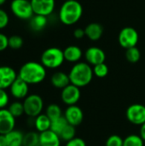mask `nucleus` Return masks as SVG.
<instances>
[{
    "label": "nucleus",
    "mask_w": 145,
    "mask_h": 146,
    "mask_svg": "<svg viewBox=\"0 0 145 146\" xmlns=\"http://www.w3.org/2000/svg\"><path fill=\"white\" fill-rule=\"evenodd\" d=\"M18 76L28 85H37L44 80L46 68L41 62H27L21 67Z\"/></svg>",
    "instance_id": "obj_1"
},
{
    "label": "nucleus",
    "mask_w": 145,
    "mask_h": 146,
    "mask_svg": "<svg viewBox=\"0 0 145 146\" xmlns=\"http://www.w3.org/2000/svg\"><path fill=\"white\" fill-rule=\"evenodd\" d=\"M70 83L81 88L88 86L94 76L93 68L87 62H76L69 71Z\"/></svg>",
    "instance_id": "obj_2"
},
{
    "label": "nucleus",
    "mask_w": 145,
    "mask_h": 146,
    "mask_svg": "<svg viewBox=\"0 0 145 146\" xmlns=\"http://www.w3.org/2000/svg\"><path fill=\"white\" fill-rule=\"evenodd\" d=\"M83 15V7L77 0H66L60 8L59 20L67 26L77 23Z\"/></svg>",
    "instance_id": "obj_3"
},
{
    "label": "nucleus",
    "mask_w": 145,
    "mask_h": 146,
    "mask_svg": "<svg viewBox=\"0 0 145 146\" xmlns=\"http://www.w3.org/2000/svg\"><path fill=\"white\" fill-rule=\"evenodd\" d=\"M40 61L46 68H57L61 67L65 61L63 50L58 47L48 48L42 53Z\"/></svg>",
    "instance_id": "obj_4"
},
{
    "label": "nucleus",
    "mask_w": 145,
    "mask_h": 146,
    "mask_svg": "<svg viewBox=\"0 0 145 146\" xmlns=\"http://www.w3.org/2000/svg\"><path fill=\"white\" fill-rule=\"evenodd\" d=\"M23 103L25 115L30 118H35L38 115L42 114L44 110V100L38 94L28 95Z\"/></svg>",
    "instance_id": "obj_5"
},
{
    "label": "nucleus",
    "mask_w": 145,
    "mask_h": 146,
    "mask_svg": "<svg viewBox=\"0 0 145 146\" xmlns=\"http://www.w3.org/2000/svg\"><path fill=\"white\" fill-rule=\"evenodd\" d=\"M10 9L13 15L21 20H30L34 15L30 0H12Z\"/></svg>",
    "instance_id": "obj_6"
},
{
    "label": "nucleus",
    "mask_w": 145,
    "mask_h": 146,
    "mask_svg": "<svg viewBox=\"0 0 145 146\" xmlns=\"http://www.w3.org/2000/svg\"><path fill=\"white\" fill-rule=\"evenodd\" d=\"M139 39L138 31L131 27H126L119 33L118 40L121 46L124 49H129L137 45Z\"/></svg>",
    "instance_id": "obj_7"
},
{
    "label": "nucleus",
    "mask_w": 145,
    "mask_h": 146,
    "mask_svg": "<svg viewBox=\"0 0 145 146\" xmlns=\"http://www.w3.org/2000/svg\"><path fill=\"white\" fill-rule=\"evenodd\" d=\"M126 116L130 123L141 126L145 122V106L140 104L130 105L126 111Z\"/></svg>",
    "instance_id": "obj_8"
},
{
    "label": "nucleus",
    "mask_w": 145,
    "mask_h": 146,
    "mask_svg": "<svg viewBox=\"0 0 145 146\" xmlns=\"http://www.w3.org/2000/svg\"><path fill=\"white\" fill-rule=\"evenodd\" d=\"M80 88L73 84H69L65 88H63L61 93L62 103L68 106L77 104V103L80 99Z\"/></svg>",
    "instance_id": "obj_9"
},
{
    "label": "nucleus",
    "mask_w": 145,
    "mask_h": 146,
    "mask_svg": "<svg viewBox=\"0 0 145 146\" xmlns=\"http://www.w3.org/2000/svg\"><path fill=\"white\" fill-rule=\"evenodd\" d=\"M63 116L68 122V124L78 127L84 120V112L80 107L77 104L68 106L63 113Z\"/></svg>",
    "instance_id": "obj_10"
},
{
    "label": "nucleus",
    "mask_w": 145,
    "mask_h": 146,
    "mask_svg": "<svg viewBox=\"0 0 145 146\" xmlns=\"http://www.w3.org/2000/svg\"><path fill=\"white\" fill-rule=\"evenodd\" d=\"M15 117L6 108L0 109V134L5 135L15 129Z\"/></svg>",
    "instance_id": "obj_11"
},
{
    "label": "nucleus",
    "mask_w": 145,
    "mask_h": 146,
    "mask_svg": "<svg viewBox=\"0 0 145 146\" xmlns=\"http://www.w3.org/2000/svg\"><path fill=\"white\" fill-rule=\"evenodd\" d=\"M35 15L48 16L53 13L56 7V0H30Z\"/></svg>",
    "instance_id": "obj_12"
},
{
    "label": "nucleus",
    "mask_w": 145,
    "mask_h": 146,
    "mask_svg": "<svg viewBox=\"0 0 145 146\" xmlns=\"http://www.w3.org/2000/svg\"><path fill=\"white\" fill-rule=\"evenodd\" d=\"M9 92L13 98L16 99H25L28 96L29 85L18 76L10 86Z\"/></svg>",
    "instance_id": "obj_13"
},
{
    "label": "nucleus",
    "mask_w": 145,
    "mask_h": 146,
    "mask_svg": "<svg viewBox=\"0 0 145 146\" xmlns=\"http://www.w3.org/2000/svg\"><path fill=\"white\" fill-rule=\"evenodd\" d=\"M18 77L15 70L9 66L0 67V88L6 90L9 88L13 82Z\"/></svg>",
    "instance_id": "obj_14"
},
{
    "label": "nucleus",
    "mask_w": 145,
    "mask_h": 146,
    "mask_svg": "<svg viewBox=\"0 0 145 146\" xmlns=\"http://www.w3.org/2000/svg\"><path fill=\"white\" fill-rule=\"evenodd\" d=\"M85 58L87 63L95 66L99 63L104 62L106 59V55L103 50H102L101 48L97 46H92L85 50Z\"/></svg>",
    "instance_id": "obj_15"
},
{
    "label": "nucleus",
    "mask_w": 145,
    "mask_h": 146,
    "mask_svg": "<svg viewBox=\"0 0 145 146\" xmlns=\"http://www.w3.org/2000/svg\"><path fill=\"white\" fill-rule=\"evenodd\" d=\"M61 143L60 136L50 129L39 133L40 146H61Z\"/></svg>",
    "instance_id": "obj_16"
},
{
    "label": "nucleus",
    "mask_w": 145,
    "mask_h": 146,
    "mask_svg": "<svg viewBox=\"0 0 145 146\" xmlns=\"http://www.w3.org/2000/svg\"><path fill=\"white\" fill-rule=\"evenodd\" d=\"M50 82L54 87L62 90L65 88L67 86H68L69 84H71L68 74H66L62 71L54 73L50 78Z\"/></svg>",
    "instance_id": "obj_17"
},
{
    "label": "nucleus",
    "mask_w": 145,
    "mask_h": 146,
    "mask_svg": "<svg viewBox=\"0 0 145 146\" xmlns=\"http://www.w3.org/2000/svg\"><path fill=\"white\" fill-rule=\"evenodd\" d=\"M85 36L93 41L98 40L103 33V27L97 22H92L87 25L85 28Z\"/></svg>",
    "instance_id": "obj_18"
},
{
    "label": "nucleus",
    "mask_w": 145,
    "mask_h": 146,
    "mask_svg": "<svg viewBox=\"0 0 145 146\" xmlns=\"http://www.w3.org/2000/svg\"><path fill=\"white\" fill-rule=\"evenodd\" d=\"M63 53L65 61L74 63L79 62L83 56L82 50L77 45H69L66 47L63 50Z\"/></svg>",
    "instance_id": "obj_19"
},
{
    "label": "nucleus",
    "mask_w": 145,
    "mask_h": 146,
    "mask_svg": "<svg viewBox=\"0 0 145 146\" xmlns=\"http://www.w3.org/2000/svg\"><path fill=\"white\" fill-rule=\"evenodd\" d=\"M33 125L35 127V129L38 133H43L47 130L50 129L51 127V120L47 116V115L40 114L35 118H33Z\"/></svg>",
    "instance_id": "obj_20"
},
{
    "label": "nucleus",
    "mask_w": 145,
    "mask_h": 146,
    "mask_svg": "<svg viewBox=\"0 0 145 146\" xmlns=\"http://www.w3.org/2000/svg\"><path fill=\"white\" fill-rule=\"evenodd\" d=\"M8 146H22L24 133L20 130H12L4 135Z\"/></svg>",
    "instance_id": "obj_21"
},
{
    "label": "nucleus",
    "mask_w": 145,
    "mask_h": 146,
    "mask_svg": "<svg viewBox=\"0 0 145 146\" xmlns=\"http://www.w3.org/2000/svg\"><path fill=\"white\" fill-rule=\"evenodd\" d=\"M48 21L47 16L41 15H35L29 20V25L32 30L35 32L42 31L47 26Z\"/></svg>",
    "instance_id": "obj_22"
},
{
    "label": "nucleus",
    "mask_w": 145,
    "mask_h": 146,
    "mask_svg": "<svg viewBox=\"0 0 145 146\" xmlns=\"http://www.w3.org/2000/svg\"><path fill=\"white\" fill-rule=\"evenodd\" d=\"M22 146H40L39 133L37 131H30L25 133Z\"/></svg>",
    "instance_id": "obj_23"
},
{
    "label": "nucleus",
    "mask_w": 145,
    "mask_h": 146,
    "mask_svg": "<svg viewBox=\"0 0 145 146\" xmlns=\"http://www.w3.org/2000/svg\"><path fill=\"white\" fill-rule=\"evenodd\" d=\"M45 114L51 121L56 120L63 115L62 108L56 104H50V105H48L45 110Z\"/></svg>",
    "instance_id": "obj_24"
},
{
    "label": "nucleus",
    "mask_w": 145,
    "mask_h": 146,
    "mask_svg": "<svg viewBox=\"0 0 145 146\" xmlns=\"http://www.w3.org/2000/svg\"><path fill=\"white\" fill-rule=\"evenodd\" d=\"M68 125V122L67 121V120L65 119V117L62 115L56 120L51 121V127H50V130H52L53 132H55L56 133H57L59 136L62 133V132L64 130V128Z\"/></svg>",
    "instance_id": "obj_25"
},
{
    "label": "nucleus",
    "mask_w": 145,
    "mask_h": 146,
    "mask_svg": "<svg viewBox=\"0 0 145 146\" xmlns=\"http://www.w3.org/2000/svg\"><path fill=\"white\" fill-rule=\"evenodd\" d=\"M144 141L138 134H130L124 139L123 146H144Z\"/></svg>",
    "instance_id": "obj_26"
},
{
    "label": "nucleus",
    "mask_w": 145,
    "mask_h": 146,
    "mask_svg": "<svg viewBox=\"0 0 145 146\" xmlns=\"http://www.w3.org/2000/svg\"><path fill=\"white\" fill-rule=\"evenodd\" d=\"M7 109L9 110V112H10L15 118L20 117V116H21L22 115L25 114L23 103L19 102V101H15V102H13V103L9 104Z\"/></svg>",
    "instance_id": "obj_27"
},
{
    "label": "nucleus",
    "mask_w": 145,
    "mask_h": 146,
    "mask_svg": "<svg viewBox=\"0 0 145 146\" xmlns=\"http://www.w3.org/2000/svg\"><path fill=\"white\" fill-rule=\"evenodd\" d=\"M76 137V127L68 124L60 134L62 141L68 142Z\"/></svg>",
    "instance_id": "obj_28"
},
{
    "label": "nucleus",
    "mask_w": 145,
    "mask_h": 146,
    "mask_svg": "<svg viewBox=\"0 0 145 146\" xmlns=\"http://www.w3.org/2000/svg\"><path fill=\"white\" fill-rule=\"evenodd\" d=\"M141 53L140 50L136 47H132L129 49H126V60L131 63H136L140 60Z\"/></svg>",
    "instance_id": "obj_29"
},
{
    "label": "nucleus",
    "mask_w": 145,
    "mask_h": 146,
    "mask_svg": "<svg viewBox=\"0 0 145 146\" xmlns=\"http://www.w3.org/2000/svg\"><path fill=\"white\" fill-rule=\"evenodd\" d=\"M93 74L97 78H104L109 74V67L105 62L93 66Z\"/></svg>",
    "instance_id": "obj_30"
},
{
    "label": "nucleus",
    "mask_w": 145,
    "mask_h": 146,
    "mask_svg": "<svg viewBox=\"0 0 145 146\" xmlns=\"http://www.w3.org/2000/svg\"><path fill=\"white\" fill-rule=\"evenodd\" d=\"M23 46V38L19 35H12L9 38V47L13 50H19Z\"/></svg>",
    "instance_id": "obj_31"
},
{
    "label": "nucleus",
    "mask_w": 145,
    "mask_h": 146,
    "mask_svg": "<svg viewBox=\"0 0 145 146\" xmlns=\"http://www.w3.org/2000/svg\"><path fill=\"white\" fill-rule=\"evenodd\" d=\"M124 139L117 134L110 135L105 143V146H123Z\"/></svg>",
    "instance_id": "obj_32"
},
{
    "label": "nucleus",
    "mask_w": 145,
    "mask_h": 146,
    "mask_svg": "<svg viewBox=\"0 0 145 146\" xmlns=\"http://www.w3.org/2000/svg\"><path fill=\"white\" fill-rule=\"evenodd\" d=\"M9 97L7 92L4 89L0 88V109H4L6 106H9Z\"/></svg>",
    "instance_id": "obj_33"
},
{
    "label": "nucleus",
    "mask_w": 145,
    "mask_h": 146,
    "mask_svg": "<svg viewBox=\"0 0 145 146\" xmlns=\"http://www.w3.org/2000/svg\"><path fill=\"white\" fill-rule=\"evenodd\" d=\"M9 21V17L7 12L2 9H0V29L5 28Z\"/></svg>",
    "instance_id": "obj_34"
},
{
    "label": "nucleus",
    "mask_w": 145,
    "mask_h": 146,
    "mask_svg": "<svg viewBox=\"0 0 145 146\" xmlns=\"http://www.w3.org/2000/svg\"><path fill=\"white\" fill-rule=\"evenodd\" d=\"M65 146H86L85 141L79 137H75L73 139L66 142V145Z\"/></svg>",
    "instance_id": "obj_35"
},
{
    "label": "nucleus",
    "mask_w": 145,
    "mask_h": 146,
    "mask_svg": "<svg viewBox=\"0 0 145 146\" xmlns=\"http://www.w3.org/2000/svg\"><path fill=\"white\" fill-rule=\"evenodd\" d=\"M9 47V38L0 33V51H3Z\"/></svg>",
    "instance_id": "obj_36"
},
{
    "label": "nucleus",
    "mask_w": 145,
    "mask_h": 146,
    "mask_svg": "<svg viewBox=\"0 0 145 146\" xmlns=\"http://www.w3.org/2000/svg\"><path fill=\"white\" fill-rule=\"evenodd\" d=\"M73 36L77 39H80V38H84L85 36V29H83V28H76L73 31Z\"/></svg>",
    "instance_id": "obj_37"
},
{
    "label": "nucleus",
    "mask_w": 145,
    "mask_h": 146,
    "mask_svg": "<svg viewBox=\"0 0 145 146\" xmlns=\"http://www.w3.org/2000/svg\"><path fill=\"white\" fill-rule=\"evenodd\" d=\"M139 135H140V137L143 139V140L145 142V122L144 124H142V125L140 126Z\"/></svg>",
    "instance_id": "obj_38"
},
{
    "label": "nucleus",
    "mask_w": 145,
    "mask_h": 146,
    "mask_svg": "<svg viewBox=\"0 0 145 146\" xmlns=\"http://www.w3.org/2000/svg\"><path fill=\"white\" fill-rule=\"evenodd\" d=\"M0 146H8L4 135L0 134Z\"/></svg>",
    "instance_id": "obj_39"
},
{
    "label": "nucleus",
    "mask_w": 145,
    "mask_h": 146,
    "mask_svg": "<svg viewBox=\"0 0 145 146\" xmlns=\"http://www.w3.org/2000/svg\"><path fill=\"white\" fill-rule=\"evenodd\" d=\"M5 2H6V0H0V6L3 5Z\"/></svg>",
    "instance_id": "obj_40"
}]
</instances>
